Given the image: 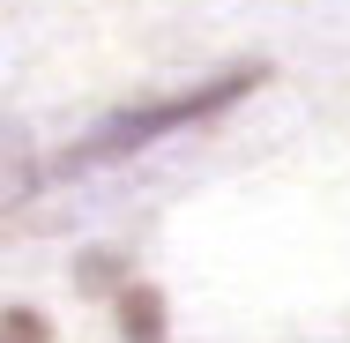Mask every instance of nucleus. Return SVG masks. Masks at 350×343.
<instances>
[{
	"label": "nucleus",
	"instance_id": "1",
	"mask_svg": "<svg viewBox=\"0 0 350 343\" xmlns=\"http://www.w3.org/2000/svg\"><path fill=\"white\" fill-rule=\"evenodd\" d=\"M261 82V68H239L224 75V82H202V90H179V97H164V105H142V112H120V120H105L90 142H75L68 157L75 164H97V157H120V149H142V142L172 135V127H202V120H216V112H231L246 90Z\"/></svg>",
	"mask_w": 350,
	"mask_h": 343
},
{
	"label": "nucleus",
	"instance_id": "2",
	"mask_svg": "<svg viewBox=\"0 0 350 343\" xmlns=\"http://www.w3.org/2000/svg\"><path fill=\"white\" fill-rule=\"evenodd\" d=\"M120 329H127L135 343H157V336H164V321H157V291H127V298H120Z\"/></svg>",
	"mask_w": 350,
	"mask_h": 343
}]
</instances>
